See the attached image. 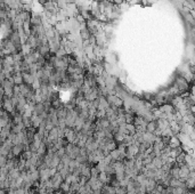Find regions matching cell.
Listing matches in <instances>:
<instances>
[{
  "label": "cell",
  "mask_w": 195,
  "mask_h": 194,
  "mask_svg": "<svg viewBox=\"0 0 195 194\" xmlns=\"http://www.w3.org/2000/svg\"><path fill=\"white\" fill-rule=\"evenodd\" d=\"M81 37L83 40H88V39L90 38V31H89V29H82L81 30Z\"/></svg>",
  "instance_id": "cell-2"
},
{
  "label": "cell",
  "mask_w": 195,
  "mask_h": 194,
  "mask_svg": "<svg viewBox=\"0 0 195 194\" xmlns=\"http://www.w3.org/2000/svg\"><path fill=\"white\" fill-rule=\"evenodd\" d=\"M145 129L147 130V132H152V134H154L156 130H157L156 122L155 121H150V122H147V125H146V128H145Z\"/></svg>",
  "instance_id": "cell-1"
}]
</instances>
